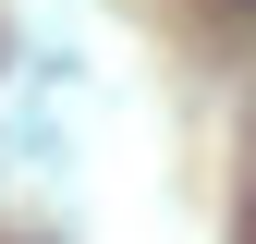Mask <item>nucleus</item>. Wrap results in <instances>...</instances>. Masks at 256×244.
Returning a JSON list of instances; mask_svg holds the SVG:
<instances>
[]
</instances>
